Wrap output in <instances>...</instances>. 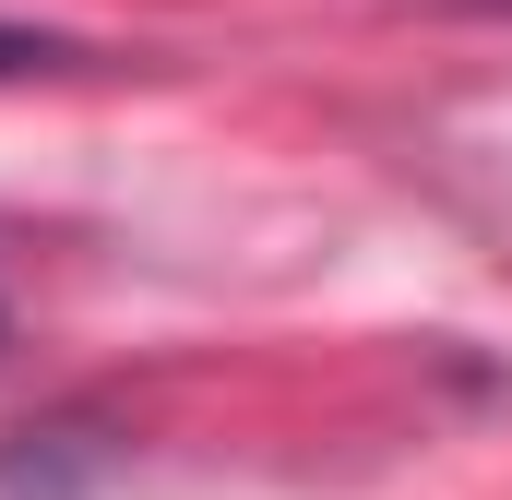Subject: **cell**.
<instances>
[{
    "label": "cell",
    "mask_w": 512,
    "mask_h": 500,
    "mask_svg": "<svg viewBox=\"0 0 512 500\" xmlns=\"http://www.w3.org/2000/svg\"><path fill=\"white\" fill-rule=\"evenodd\" d=\"M24 60L48 72V60H72V48H60V36H24V24H0V72H24Z\"/></svg>",
    "instance_id": "cell-1"
},
{
    "label": "cell",
    "mask_w": 512,
    "mask_h": 500,
    "mask_svg": "<svg viewBox=\"0 0 512 500\" xmlns=\"http://www.w3.org/2000/svg\"><path fill=\"white\" fill-rule=\"evenodd\" d=\"M477 12H512V0H477Z\"/></svg>",
    "instance_id": "cell-2"
}]
</instances>
